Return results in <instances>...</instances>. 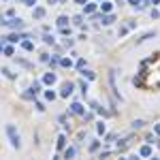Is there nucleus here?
Masks as SVG:
<instances>
[{
	"mask_svg": "<svg viewBox=\"0 0 160 160\" xmlns=\"http://www.w3.org/2000/svg\"><path fill=\"white\" fill-rule=\"evenodd\" d=\"M6 135H9L13 147H19V145H21V141H19V132L15 130V126H6Z\"/></svg>",
	"mask_w": 160,
	"mask_h": 160,
	"instance_id": "nucleus-1",
	"label": "nucleus"
},
{
	"mask_svg": "<svg viewBox=\"0 0 160 160\" xmlns=\"http://www.w3.org/2000/svg\"><path fill=\"white\" fill-rule=\"evenodd\" d=\"M2 26H9V28H13V30H21V28H24V21H21L19 17H13V19H9V21H2Z\"/></svg>",
	"mask_w": 160,
	"mask_h": 160,
	"instance_id": "nucleus-2",
	"label": "nucleus"
},
{
	"mask_svg": "<svg viewBox=\"0 0 160 160\" xmlns=\"http://www.w3.org/2000/svg\"><path fill=\"white\" fill-rule=\"evenodd\" d=\"M73 88H75V83H73V81H66V83L62 85L60 96H64V98H66V96H71V94H73Z\"/></svg>",
	"mask_w": 160,
	"mask_h": 160,
	"instance_id": "nucleus-3",
	"label": "nucleus"
},
{
	"mask_svg": "<svg viewBox=\"0 0 160 160\" xmlns=\"http://www.w3.org/2000/svg\"><path fill=\"white\" fill-rule=\"evenodd\" d=\"M71 111L77 113V115H83V105H81V103H73V105H71Z\"/></svg>",
	"mask_w": 160,
	"mask_h": 160,
	"instance_id": "nucleus-4",
	"label": "nucleus"
},
{
	"mask_svg": "<svg viewBox=\"0 0 160 160\" xmlns=\"http://www.w3.org/2000/svg\"><path fill=\"white\" fill-rule=\"evenodd\" d=\"M43 81H45L47 85H53V83H56V73H47V75L43 77Z\"/></svg>",
	"mask_w": 160,
	"mask_h": 160,
	"instance_id": "nucleus-5",
	"label": "nucleus"
},
{
	"mask_svg": "<svg viewBox=\"0 0 160 160\" xmlns=\"http://www.w3.org/2000/svg\"><path fill=\"white\" fill-rule=\"evenodd\" d=\"M139 156H143V158H147V156H152V147H150V145H143V147L139 150Z\"/></svg>",
	"mask_w": 160,
	"mask_h": 160,
	"instance_id": "nucleus-6",
	"label": "nucleus"
},
{
	"mask_svg": "<svg viewBox=\"0 0 160 160\" xmlns=\"http://www.w3.org/2000/svg\"><path fill=\"white\" fill-rule=\"evenodd\" d=\"M111 9H113V4H111L109 0H103V4H100V11H103V13H109Z\"/></svg>",
	"mask_w": 160,
	"mask_h": 160,
	"instance_id": "nucleus-7",
	"label": "nucleus"
},
{
	"mask_svg": "<svg viewBox=\"0 0 160 160\" xmlns=\"http://www.w3.org/2000/svg\"><path fill=\"white\" fill-rule=\"evenodd\" d=\"M34 17H37V19H43V17H45V9H43V6H37V9H34Z\"/></svg>",
	"mask_w": 160,
	"mask_h": 160,
	"instance_id": "nucleus-8",
	"label": "nucleus"
},
{
	"mask_svg": "<svg viewBox=\"0 0 160 160\" xmlns=\"http://www.w3.org/2000/svg\"><path fill=\"white\" fill-rule=\"evenodd\" d=\"M21 39H28V37H24V34H11V37H6V41H11V43H17V41Z\"/></svg>",
	"mask_w": 160,
	"mask_h": 160,
	"instance_id": "nucleus-9",
	"label": "nucleus"
},
{
	"mask_svg": "<svg viewBox=\"0 0 160 160\" xmlns=\"http://www.w3.org/2000/svg\"><path fill=\"white\" fill-rule=\"evenodd\" d=\"M94 11H96V4L94 2H90V4L83 6V13H94Z\"/></svg>",
	"mask_w": 160,
	"mask_h": 160,
	"instance_id": "nucleus-10",
	"label": "nucleus"
},
{
	"mask_svg": "<svg viewBox=\"0 0 160 160\" xmlns=\"http://www.w3.org/2000/svg\"><path fill=\"white\" fill-rule=\"evenodd\" d=\"M113 21H115L113 15H105V17H103V24H105V26H109V24H113Z\"/></svg>",
	"mask_w": 160,
	"mask_h": 160,
	"instance_id": "nucleus-11",
	"label": "nucleus"
},
{
	"mask_svg": "<svg viewBox=\"0 0 160 160\" xmlns=\"http://www.w3.org/2000/svg\"><path fill=\"white\" fill-rule=\"evenodd\" d=\"M66 24H68V17H58V26L60 28H66Z\"/></svg>",
	"mask_w": 160,
	"mask_h": 160,
	"instance_id": "nucleus-12",
	"label": "nucleus"
},
{
	"mask_svg": "<svg viewBox=\"0 0 160 160\" xmlns=\"http://www.w3.org/2000/svg\"><path fill=\"white\" fill-rule=\"evenodd\" d=\"M21 47H24L26 51H32V49H34V45H32L30 41H24V43H21Z\"/></svg>",
	"mask_w": 160,
	"mask_h": 160,
	"instance_id": "nucleus-13",
	"label": "nucleus"
},
{
	"mask_svg": "<svg viewBox=\"0 0 160 160\" xmlns=\"http://www.w3.org/2000/svg\"><path fill=\"white\" fill-rule=\"evenodd\" d=\"M60 64H62V66H66V68H71V66H73V62H71L68 58H62V60H60Z\"/></svg>",
	"mask_w": 160,
	"mask_h": 160,
	"instance_id": "nucleus-14",
	"label": "nucleus"
},
{
	"mask_svg": "<svg viewBox=\"0 0 160 160\" xmlns=\"http://www.w3.org/2000/svg\"><path fill=\"white\" fill-rule=\"evenodd\" d=\"M75 156V147H68L66 152H64V158H73Z\"/></svg>",
	"mask_w": 160,
	"mask_h": 160,
	"instance_id": "nucleus-15",
	"label": "nucleus"
},
{
	"mask_svg": "<svg viewBox=\"0 0 160 160\" xmlns=\"http://www.w3.org/2000/svg\"><path fill=\"white\" fill-rule=\"evenodd\" d=\"M64 141H66V139H64V135H60V137H58V150H62V147H64Z\"/></svg>",
	"mask_w": 160,
	"mask_h": 160,
	"instance_id": "nucleus-16",
	"label": "nucleus"
},
{
	"mask_svg": "<svg viewBox=\"0 0 160 160\" xmlns=\"http://www.w3.org/2000/svg\"><path fill=\"white\" fill-rule=\"evenodd\" d=\"M152 37H156V32H147V34H145V37H141V39H139V43H143V41L152 39Z\"/></svg>",
	"mask_w": 160,
	"mask_h": 160,
	"instance_id": "nucleus-17",
	"label": "nucleus"
},
{
	"mask_svg": "<svg viewBox=\"0 0 160 160\" xmlns=\"http://www.w3.org/2000/svg\"><path fill=\"white\" fill-rule=\"evenodd\" d=\"M30 90H32L34 94H39V92H41V83H39V81H37V83H32V88H30Z\"/></svg>",
	"mask_w": 160,
	"mask_h": 160,
	"instance_id": "nucleus-18",
	"label": "nucleus"
},
{
	"mask_svg": "<svg viewBox=\"0 0 160 160\" xmlns=\"http://www.w3.org/2000/svg\"><path fill=\"white\" fill-rule=\"evenodd\" d=\"M4 53H6V56H13V53H15V49H13L11 45H6V47H4Z\"/></svg>",
	"mask_w": 160,
	"mask_h": 160,
	"instance_id": "nucleus-19",
	"label": "nucleus"
},
{
	"mask_svg": "<svg viewBox=\"0 0 160 160\" xmlns=\"http://www.w3.org/2000/svg\"><path fill=\"white\" fill-rule=\"evenodd\" d=\"M2 73H4V77H9V79H13V77H15V75H13L9 68H2Z\"/></svg>",
	"mask_w": 160,
	"mask_h": 160,
	"instance_id": "nucleus-20",
	"label": "nucleus"
},
{
	"mask_svg": "<svg viewBox=\"0 0 160 160\" xmlns=\"http://www.w3.org/2000/svg\"><path fill=\"white\" fill-rule=\"evenodd\" d=\"M45 98H47V100H53V98H56V92H51V90H49V92L45 94Z\"/></svg>",
	"mask_w": 160,
	"mask_h": 160,
	"instance_id": "nucleus-21",
	"label": "nucleus"
},
{
	"mask_svg": "<svg viewBox=\"0 0 160 160\" xmlns=\"http://www.w3.org/2000/svg\"><path fill=\"white\" fill-rule=\"evenodd\" d=\"M96 130H98V135H103V132H105V124H103V122H98V126H96Z\"/></svg>",
	"mask_w": 160,
	"mask_h": 160,
	"instance_id": "nucleus-22",
	"label": "nucleus"
},
{
	"mask_svg": "<svg viewBox=\"0 0 160 160\" xmlns=\"http://www.w3.org/2000/svg\"><path fill=\"white\" fill-rule=\"evenodd\" d=\"M98 147H100V143H98V141H94V143H92V145H90V152H96V150H98Z\"/></svg>",
	"mask_w": 160,
	"mask_h": 160,
	"instance_id": "nucleus-23",
	"label": "nucleus"
},
{
	"mask_svg": "<svg viewBox=\"0 0 160 160\" xmlns=\"http://www.w3.org/2000/svg\"><path fill=\"white\" fill-rule=\"evenodd\" d=\"M83 77H88V79H94V73H92V71H83Z\"/></svg>",
	"mask_w": 160,
	"mask_h": 160,
	"instance_id": "nucleus-24",
	"label": "nucleus"
},
{
	"mask_svg": "<svg viewBox=\"0 0 160 160\" xmlns=\"http://www.w3.org/2000/svg\"><path fill=\"white\" fill-rule=\"evenodd\" d=\"M141 126H143V122H141V120H135V122H132V128H141Z\"/></svg>",
	"mask_w": 160,
	"mask_h": 160,
	"instance_id": "nucleus-25",
	"label": "nucleus"
},
{
	"mask_svg": "<svg viewBox=\"0 0 160 160\" xmlns=\"http://www.w3.org/2000/svg\"><path fill=\"white\" fill-rule=\"evenodd\" d=\"M43 41H45V43H53V37H49V34H45V37H43Z\"/></svg>",
	"mask_w": 160,
	"mask_h": 160,
	"instance_id": "nucleus-26",
	"label": "nucleus"
},
{
	"mask_svg": "<svg viewBox=\"0 0 160 160\" xmlns=\"http://www.w3.org/2000/svg\"><path fill=\"white\" fill-rule=\"evenodd\" d=\"M77 68H85V60H79L77 62Z\"/></svg>",
	"mask_w": 160,
	"mask_h": 160,
	"instance_id": "nucleus-27",
	"label": "nucleus"
},
{
	"mask_svg": "<svg viewBox=\"0 0 160 160\" xmlns=\"http://www.w3.org/2000/svg\"><path fill=\"white\" fill-rule=\"evenodd\" d=\"M24 2H26L28 6H32V4H37V0H24Z\"/></svg>",
	"mask_w": 160,
	"mask_h": 160,
	"instance_id": "nucleus-28",
	"label": "nucleus"
},
{
	"mask_svg": "<svg viewBox=\"0 0 160 160\" xmlns=\"http://www.w3.org/2000/svg\"><path fill=\"white\" fill-rule=\"evenodd\" d=\"M154 130H156V132L160 135V124H156V126H154Z\"/></svg>",
	"mask_w": 160,
	"mask_h": 160,
	"instance_id": "nucleus-29",
	"label": "nucleus"
},
{
	"mask_svg": "<svg viewBox=\"0 0 160 160\" xmlns=\"http://www.w3.org/2000/svg\"><path fill=\"white\" fill-rule=\"evenodd\" d=\"M75 2H79V4H83V2H85V0H75Z\"/></svg>",
	"mask_w": 160,
	"mask_h": 160,
	"instance_id": "nucleus-30",
	"label": "nucleus"
},
{
	"mask_svg": "<svg viewBox=\"0 0 160 160\" xmlns=\"http://www.w3.org/2000/svg\"><path fill=\"white\" fill-rule=\"evenodd\" d=\"M152 2H154V4H158V2H160V0H152Z\"/></svg>",
	"mask_w": 160,
	"mask_h": 160,
	"instance_id": "nucleus-31",
	"label": "nucleus"
}]
</instances>
